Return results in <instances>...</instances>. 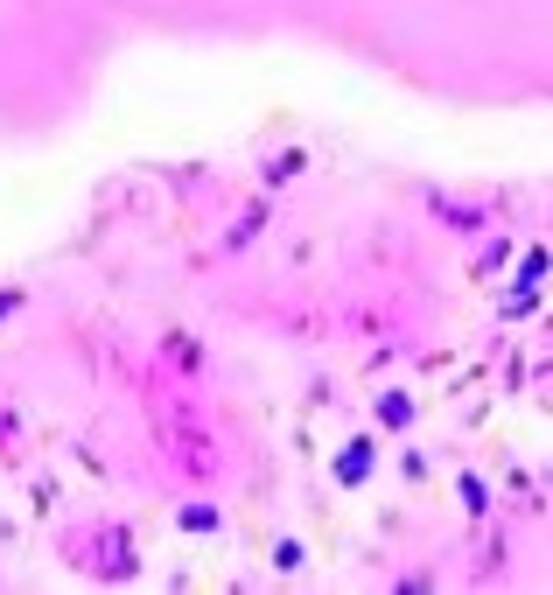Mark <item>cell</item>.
Here are the masks:
<instances>
[{"label": "cell", "instance_id": "6da1fadb", "mask_svg": "<svg viewBox=\"0 0 553 595\" xmlns=\"http://www.w3.org/2000/svg\"><path fill=\"white\" fill-rule=\"evenodd\" d=\"M372 470H378V434H351L336 449V484L357 491V484H372Z\"/></svg>", "mask_w": 553, "mask_h": 595}, {"label": "cell", "instance_id": "7a4b0ae2", "mask_svg": "<svg viewBox=\"0 0 553 595\" xmlns=\"http://www.w3.org/2000/svg\"><path fill=\"white\" fill-rule=\"evenodd\" d=\"M428 210L449 224V232H463V239H476V232L490 224V210H484V203H449V197H428Z\"/></svg>", "mask_w": 553, "mask_h": 595}, {"label": "cell", "instance_id": "3957f363", "mask_svg": "<svg viewBox=\"0 0 553 595\" xmlns=\"http://www.w3.org/2000/svg\"><path fill=\"white\" fill-rule=\"evenodd\" d=\"M378 428H392V434H407L413 428V414H421V407H413V393H378Z\"/></svg>", "mask_w": 553, "mask_h": 595}, {"label": "cell", "instance_id": "277c9868", "mask_svg": "<svg viewBox=\"0 0 553 595\" xmlns=\"http://www.w3.org/2000/svg\"><path fill=\"white\" fill-rule=\"evenodd\" d=\"M259 232H266V197H259L253 210H245V218L232 224V232H224V253H245V245H253Z\"/></svg>", "mask_w": 553, "mask_h": 595}, {"label": "cell", "instance_id": "5b68a950", "mask_svg": "<svg viewBox=\"0 0 553 595\" xmlns=\"http://www.w3.org/2000/svg\"><path fill=\"white\" fill-rule=\"evenodd\" d=\"M455 497H463V511H469V518H490V484H484L476 470L455 476Z\"/></svg>", "mask_w": 553, "mask_h": 595}, {"label": "cell", "instance_id": "8992f818", "mask_svg": "<svg viewBox=\"0 0 553 595\" xmlns=\"http://www.w3.org/2000/svg\"><path fill=\"white\" fill-rule=\"evenodd\" d=\"M176 526H183V532H218V526H224V511L197 497V505H176Z\"/></svg>", "mask_w": 553, "mask_h": 595}, {"label": "cell", "instance_id": "52a82bcc", "mask_svg": "<svg viewBox=\"0 0 553 595\" xmlns=\"http://www.w3.org/2000/svg\"><path fill=\"white\" fill-rule=\"evenodd\" d=\"M295 176H301V155L288 147V155H274V162H266V176H259V183H266V197H274V189H280V183H295Z\"/></svg>", "mask_w": 553, "mask_h": 595}, {"label": "cell", "instance_id": "ba28073f", "mask_svg": "<svg viewBox=\"0 0 553 595\" xmlns=\"http://www.w3.org/2000/svg\"><path fill=\"white\" fill-rule=\"evenodd\" d=\"M505 260H511V239H490V245H484V260H476V280H484V274H498Z\"/></svg>", "mask_w": 553, "mask_h": 595}, {"label": "cell", "instance_id": "9c48e42d", "mask_svg": "<svg viewBox=\"0 0 553 595\" xmlns=\"http://www.w3.org/2000/svg\"><path fill=\"white\" fill-rule=\"evenodd\" d=\"M540 280H546V245H532L526 266H519V287H540Z\"/></svg>", "mask_w": 553, "mask_h": 595}, {"label": "cell", "instance_id": "30bf717a", "mask_svg": "<svg viewBox=\"0 0 553 595\" xmlns=\"http://www.w3.org/2000/svg\"><path fill=\"white\" fill-rule=\"evenodd\" d=\"M540 309V287H519V295H505V316H532Z\"/></svg>", "mask_w": 553, "mask_h": 595}, {"label": "cell", "instance_id": "8fae6325", "mask_svg": "<svg viewBox=\"0 0 553 595\" xmlns=\"http://www.w3.org/2000/svg\"><path fill=\"white\" fill-rule=\"evenodd\" d=\"M301 561H309V553H301V547H295V540H280V547H274V568H280V574H295V568H301Z\"/></svg>", "mask_w": 553, "mask_h": 595}, {"label": "cell", "instance_id": "7c38bea8", "mask_svg": "<svg viewBox=\"0 0 553 595\" xmlns=\"http://www.w3.org/2000/svg\"><path fill=\"white\" fill-rule=\"evenodd\" d=\"M29 309V295H22V287H0V322H8V316H22Z\"/></svg>", "mask_w": 553, "mask_h": 595}]
</instances>
